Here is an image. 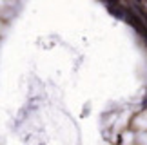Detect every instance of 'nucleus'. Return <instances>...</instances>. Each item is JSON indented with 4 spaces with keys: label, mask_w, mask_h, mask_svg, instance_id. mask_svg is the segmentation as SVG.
<instances>
[{
    "label": "nucleus",
    "mask_w": 147,
    "mask_h": 145,
    "mask_svg": "<svg viewBox=\"0 0 147 145\" xmlns=\"http://www.w3.org/2000/svg\"><path fill=\"white\" fill-rule=\"evenodd\" d=\"M134 127L138 129V132L140 131H147V113H144V114H140V116L134 118Z\"/></svg>",
    "instance_id": "nucleus-1"
},
{
    "label": "nucleus",
    "mask_w": 147,
    "mask_h": 145,
    "mask_svg": "<svg viewBox=\"0 0 147 145\" xmlns=\"http://www.w3.org/2000/svg\"><path fill=\"white\" fill-rule=\"evenodd\" d=\"M123 145H131V143H123Z\"/></svg>",
    "instance_id": "nucleus-3"
},
{
    "label": "nucleus",
    "mask_w": 147,
    "mask_h": 145,
    "mask_svg": "<svg viewBox=\"0 0 147 145\" xmlns=\"http://www.w3.org/2000/svg\"><path fill=\"white\" fill-rule=\"evenodd\" d=\"M136 142H138V145H147V131H140L138 132Z\"/></svg>",
    "instance_id": "nucleus-2"
}]
</instances>
